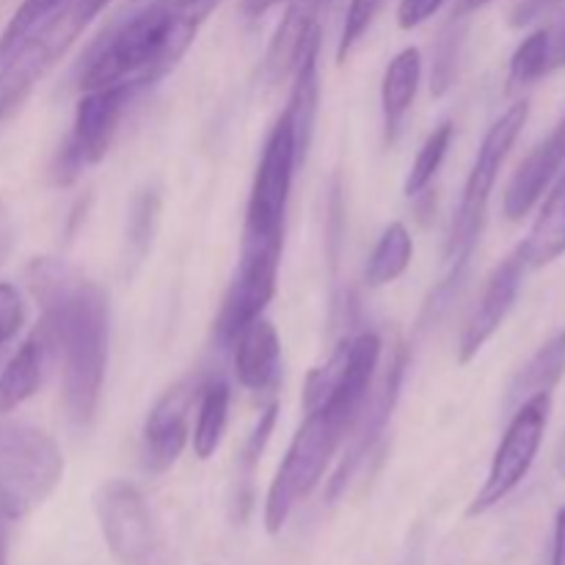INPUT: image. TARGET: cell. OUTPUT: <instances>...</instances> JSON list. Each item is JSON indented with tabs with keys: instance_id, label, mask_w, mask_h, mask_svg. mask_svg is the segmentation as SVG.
Segmentation results:
<instances>
[{
	"instance_id": "40",
	"label": "cell",
	"mask_w": 565,
	"mask_h": 565,
	"mask_svg": "<svg viewBox=\"0 0 565 565\" xmlns=\"http://www.w3.org/2000/svg\"><path fill=\"white\" fill-rule=\"evenodd\" d=\"M489 3H494V0H463L461 6H463V11H478Z\"/></svg>"
},
{
	"instance_id": "19",
	"label": "cell",
	"mask_w": 565,
	"mask_h": 565,
	"mask_svg": "<svg viewBox=\"0 0 565 565\" xmlns=\"http://www.w3.org/2000/svg\"><path fill=\"white\" fill-rule=\"evenodd\" d=\"M423 75V58L417 47H406L390 61L381 83V110H384V136L386 143H395L403 130L406 114L412 110L414 97Z\"/></svg>"
},
{
	"instance_id": "33",
	"label": "cell",
	"mask_w": 565,
	"mask_h": 565,
	"mask_svg": "<svg viewBox=\"0 0 565 565\" xmlns=\"http://www.w3.org/2000/svg\"><path fill=\"white\" fill-rule=\"evenodd\" d=\"M445 3L447 0H401V6H397V22H401L403 31H412V28L428 22Z\"/></svg>"
},
{
	"instance_id": "38",
	"label": "cell",
	"mask_w": 565,
	"mask_h": 565,
	"mask_svg": "<svg viewBox=\"0 0 565 565\" xmlns=\"http://www.w3.org/2000/svg\"><path fill=\"white\" fill-rule=\"evenodd\" d=\"M276 3H281V0H243V11H246L248 17H259L268 9H274Z\"/></svg>"
},
{
	"instance_id": "12",
	"label": "cell",
	"mask_w": 565,
	"mask_h": 565,
	"mask_svg": "<svg viewBox=\"0 0 565 565\" xmlns=\"http://www.w3.org/2000/svg\"><path fill=\"white\" fill-rule=\"evenodd\" d=\"M524 274H527V259H524L522 248L508 254V257L497 265L494 274L486 281L478 307L472 309V315H469L467 326H463L461 331V340H458V362H472V359L483 351L486 342L497 334L502 320L508 318V312H511L513 303H516Z\"/></svg>"
},
{
	"instance_id": "5",
	"label": "cell",
	"mask_w": 565,
	"mask_h": 565,
	"mask_svg": "<svg viewBox=\"0 0 565 565\" xmlns=\"http://www.w3.org/2000/svg\"><path fill=\"white\" fill-rule=\"evenodd\" d=\"M345 436L348 430L337 419H331L323 408L307 412V419L298 428L285 461L270 483L268 500H265V530L270 535L281 533L298 502L307 500L315 486L323 480L326 469Z\"/></svg>"
},
{
	"instance_id": "24",
	"label": "cell",
	"mask_w": 565,
	"mask_h": 565,
	"mask_svg": "<svg viewBox=\"0 0 565 565\" xmlns=\"http://www.w3.org/2000/svg\"><path fill=\"white\" fill-rule=\"evenodd\" d=\"M414 254V241L408 235L406 226L401 221L390 224L384 230V235L375 243L373 254H370L367 270H364V279L370 287H384L392 285L395 279H401L406 274L408 263H412Z\"/></svg>"
},
{
	"instance_id": "7",
	"label": "cell",
	"mask_w": 565,
	"mask_h": 565,
	"mask_svg": "<svg viewBox=\"0 0 565 565\" xmlns=\"http://www.w3.org/2000/svg\"><path fill=\"white\" fill-rule=\"evenodd\" d=\"M301 163L290 116L281 114L265 141L257 166L252 196H248L243 241H285V213L290 199L292 174Z\"/></svg>"
},
{
	"instance_id": "22",
	"label": "cell",
	"mask_w": 565,
	"mask_h": 565,
	"mask_svg": "<svg viewBox=\"0 0 565 565\" xmlns=\"http://www.w3.org/2000/svg\"><path fill=\"white\" fill-rule=\"evenodd\" d=\"M519 248L527 259V268H544L565 254V182L561 177L541 207L539 221Z\"/></svg>"
},
{
	"instance_id": "10",
	"label": "cell",
	"mask_w": 565,
	"mask_h": 565,
	"mask_svg": "<svg viewBox=\"0 0 565 565\" xmlns=\"http://www.w3.org/2000/svg\"><path fill=\"white\" fill-rule=\"evenodd\" d=\"M136 92L138 88L127 86V83L83 92L75 108V125H72L66 143L61 147L58 163L53 171L58 185H70L86 166L99 163L105 158V152L114 143L116 130H119L127 103Z\"/></svg>"
},
{
	"instance_id": "20",
	"label": "cell",
	"mask_w": 565,
	"mask_h": 565,
	"mask_svg": "<svg viewBox=\"0 0 565 565\" xmlns=\"http://www.w3.org/2000/svg\"><path fill=\"white\" fill-rule=\"evenodd\" d=\"M50 345L42 331H33L14 356L0 370V414H11L22 403L31 401L44 379V359H47Z\"/></svg>"
},
{
	"instance_id": "25",
	"label": "cell",
	"mask_w": 565,
	"mask_h": 565,
	"mask_svg": "<svg viewBox=\"0 0 565 565\" xmlns=\"http://www.w3.org/2000/svg\"><path fill=\"white\" fill-rule=\"evenodd\" d=\"M70 0H22L20 9L14 11V17L9 20V25L0 33V66L17 53L22 42L28 36L39 31L55 11H61Z\"/></svg>"
},
{
	"instance_id": "29",
	"label": "cell",
	"mask_w": 565,
	"mask_h": 565,
	"mask_svg": "<svg viewBox=\"0 0 565 565\" xmlns=\"http://www.w3.org/2000/svg\"><path fill=\"white\" fill-rule=\"evenodd\" d=\"M386 0H351L348 3V14H345V25H342V36H340V50H337V61L345 64L351 50L356 47L359 39L367 33V28L373 25L379 11L384 9Z\"/></svg>"
},
{
	"instance_id": "28",
	"label": "cell",
	"mask_w": 565,
	"mask_h": 565,
	"mask_svg": "<svg viewBox=\"0 0 565 565\" xmlns=\"http://www.w3.org/2000/svg\"><path fill=\"white\" fill-rule=\"evenodd\" d=\"M160 199L154 191H143L132 204L130 221H127V252H130L132 263H141L152 243L154 226H158Z\"/></svg>"
},
{
	"instance_id": "14",
	"label": "cell",
	"mask_w": 565,
	"mask_h": 565,
	"mask_svg": "<svg viewBox=\"0 0 565 565\" xmlns=\"http://www.w3.org/2000/svg\"><path fill=\"white\" fill-rule=\"evenodd\" d=\"M403 373H406V351H397V356L390 362V370H386L384 381H381L379 395H375L373 401L367 397V403H364L356 425L351 428L353 445L348 447L340 469H337V475L331 478L329 491H326L329 502H334L337 497L348 489V483H351V478L356 475V469L362 467L364 458H370L375 441H379L381 434L386 430V423H390V417H392V408H395V403H397V392H401Z\"/></svg>"
},
{
	"instance_id": "2",
	"label": "cell",
	"mask_w": 565,
	"mask_h": 565,
	"mask_svg": "<svg viewBox=\"0 0 565 565\" xmlns=\"http://www.w3.org/2000/svg\"><path fill=\"white\" fill-rule=\"evenodd\" d=\"M221 0H152L141 11L116 25L81 75L83 92L127 83L143 88L174 70L196 36L199 25Z\"/></svg>"
},
{
	"instance_id": "17",
	"label": "cell",
	"mask_w": 565,
	"mask_h": 565,
	"mask_svg": "<svg viewBox=\"0 0 565 565\" xmlns=\"http://www.w3.org/2000/svg\"><path fill=\"white\" fill-rule=\"evenodd\" d=\"M334 0H287V11L270 39L268 55H265V75L270 83H279L296 70L298 55H301L303 42L320 28V14H323Z\"/></svg>"
},
{
	"instance_id": "36",
	"label": "cell",
	"mask_w": 565,
	"mask_h": 565,
	"mask_svg": "<svg viewBox=\"0 0 565 565\" xmlns=\"http://www.w3.org/2000/svg\"><path fill=\"white\" fill-rule=\"evenodd\" d=\"M11 243H14V230H11L9 213H6L3 204H0V263H3V259L9 257Z\"/></svg>"
},
{
	"instance_id": "35",
	"label": "cell",
	"mask_w": 565,
	"mask_h": 565,
	"mask_svg": "<svg viewBox=\"0 0 565 565\" xmlns=\"http://www.w3.org/2000/svg\"><path fill=\"white\" fill-rule=\"evenodd\" d=\"M552 565H565V505L555 519V544H552Z\"/></svg>"
},
{
	"instance_id": "9",
	"label": "cell",
	"mask_w": 565,
	"mask_h": 565,
	"mask_svg": "<svg viewBox=\"0 0 565 565\" xmlns=\"http://www.w3.org/2000/svg\"><path fill=\"white\" fill-rule=\"evenodd\" d=\"M552 412V395H535L524 401L522 406L513 412L511 425H508L505 436H502L500 447L491 461L489 478L480 486L478 497L469 505V516H480V513L491 511L500 505L533 469L535 458H539L541 441H544L546 423H550Z\"/></svg>"
},
{
	"instance_id": "11",
	"label": "cell",
	"mask_w": 565,
	"mask_h": 565,
	"mask_svg": "<svg viewBox=\"0 0 565 565\" xmlns=\"http://www.w3.org/2000/svg\"><path fill=\"white\" fill-rule=\"evenodd\" d=\"M281 246L285 241H243L241 265L215 318V340L221 345L232 348L248 323L263 318L265 307L276 292Z\"/></svg>"
},
{
	"instance_id": "16",
	"label": "cell",
	"mask_w": 565,
	"mask_h": 565,
	"mask_svg": "<svg viewBox=\"0 0 565 565\" xmlns=\"http://www.w3.org/2000/svg\"><path fill=\"white\" fill-rule=\"evenodd\" d=\"M235 375L252 392H276L281 381V342L270 320L257 318L235 340Z\"/></svg>"
},
{
	"instance_id": "39",
	"label": "cell",
	"mask_w": 565,
	"mask_h": 565,
	"mask_svg": "<svg viewBox=\"0 0 565 565\" xmlns=\"http://www.w3.org/2000/svg\"><path fill=\"white\" fill-rule=\"evenodd\" d=\"M555 467H557V475L565 480V430H563V439H561V447H557V458H555Z\"/></svg>"
},
{
	"instance_id": "3",
	"label": "cell",
	"mask_w": 565,
	"mask_h": 565,
	"mask_svg": "<svg viewBox=\"0 0 565 565\" xmlns=\"http://www.w3.org/2000/svg\"><path fill=\"white\" fill-rule=\"evenodd\" d=\"M527 119L530 103L527 99H519V103H513L511 108L489 127V132H486L472 171H469L467 177V185H463L461 202H458L456 218H452L450 226V235H447V270L445 279L436 287V301L439 303H434V307H447V303L452 301V296H456L458 287H461V279L467 276L469 263H472L475 246H478L480 241V232H483L486 210H489V199L497 185V177H500L502 163H505L508 152L513 149L516 138L522 136Z\"/></svg>"
},
{
	"instance_id": "1",
	"label": "cell",
	"mask_w": 565,
	"mask_h": 565,
	"mask_svg": "<svg viewBox=\"0 0 565 565\" xmlns=\"http://www.w3.org/2000/svg\"><path fill=\"white\" fill-rule=\"evenodd\" d=\"M25 279L42 307L39 331L64 367L66 412L75 425H88L97 414L108 362V298L58 259H33Z\"/></svg>"
},
{
	"instance_id": "27",
	"label": "cell",
	"mask_w": 565,
	"mask_h": 565,
	"mask_svg": "<svg viewBox=\"0 0 565 565\" xmlns=\"http://www.w3.org/2000/svg\"><path fill=\"white\" fill-rule=\"evenodd\" d=\"M452 141V121L436 127L428 136V141L419 149L417 160L412 163V171L406 177V196H419L423 191H428V185L434 182V177L439 174L441 163L447 158V149Z\"/></svg>"
},
{
	"instance_id": "42",
	"label": "cell",
	"mask_w": 565,
	"mask_h": 565,
	"mask_svg": "<svg viewBox=\"0 0 565 565\" xmlns=\"http://www.w3.org/2000/svg\"><path fill=\"white\" fill-rule=\"evenodd\" d=\"M561 180H563V182H565V171H563V174H561Z\"/></svg>"
},
{
	"instance_id": "31",
	"label": "cell",
	"mask_w": 565,
	"mask_h": 565,
	"mask_svg": "<svg viewBox=\"0 0 565 565\" xmlns=\"http://www.w3.org/2000/svg\"><path fill=\"white\" fill-rule=\"evenodd\" d=\"M276 414H279V406H276V403H270V406L263 412V417H259L254 434L248 436V445H246V450H243V469H246V483H248V478H252L254 467H257L259 456H263L265 445H268L270 434H274Z\"/></svg>"
},
{
	"instance_id": "8",
	"label": "cell",
	"mask_w": 565,
	"mask_h": 565,
	"mask_svg": "<svg viewBox=\"0 0 565 565\" xmlns=\"http://www.w3.org/2000/svg\"><path fill=\"white\" fill-rule=\"evenodd\" d=\"M86 25L88 20L77 11L75 0H70L17 47V53L0 66V121L20 110V105L31 97L33 86L53 70L55 61L72 47Z\"/></svg>"
},
{
	"instance_id": "4",
	"label": "cell",
	"mask_w": 565,
	"mask_h": 565,
	"mask_svg": "<svg viewBox=\"0 0 565 565\" xmlns=\"http://www.w3.org/2000/svg\"><path fill=\"white\" fill-rule=\"evenodd\" d=\"M64 478V456L50 434L28 423H0V519L17 522L42 505Z\"/></svg>"
},
{
	"instance_id": "15",
	"label": "cell",
	"mask_w": 565,
	"mask_h": 565,
	"mask_svg": "<svg viewBox=\"0 0 565 565\" xmlns=\"http://www.w3.org/2000/svg\"><path fill=\"white\" fill-rule=\"evenodd\" d=\"M565 163V116L561 125L519 163L502 199V210L511 221H522L541 202L552 182L563 174Z\"/></svg>"
},
{
	"instance_id": "32",
	"label": "cell",
	"mask_w": 565,
	"mask_h": 565,
	"mask_svg": "<svg viewBox=\"0 0 565 565\" xmlns=\"http://www.w3.org/2000/svg\"><path fill=\"white\" fill-rule=\"evenodd\" d=\"M561 0H513L508 9V25L511 28H530L539 22L546 11H552Z\"/></svg>"
},
{
	"instance_id": "41",
	"label": "cell",
	"mask_w": 565,
	"mask_h": 565,
	"mask_svg": "<svg viewBox=\"0 0 565 565\" xmlns=\"http://www.w3.org/2000/svg\"><path fill=\"white\" fill-rule=\"evenodd\" d=\"M0 565H6V541H3V530H0Z\"/></svg>"
},
{
	"instance_id": "6",
	"label": "cell",
	"mask_w": 565,
	"mask_h": 565,
	"mask_svg": "<svg viewBox=\"0 0 565 565\" xmlns=\"http://www.w3.org/2000/svg\"><path fill=\"white\" fill-rule=\"evenodd\" d=\"M99 530L119 565H158L163 561V530L141 491L125 480H108L94 494Z\"/></svg>"
},
{
	"instance_id": "34",
	"label": "cell",
	"mask_w": 565,
	"mask_h": 565,
	"mask_svg": "<svg viewBox=\"0 0 565 565\" xmlns=\"http://www.w3.org/2000/svg\"><path fill=\"white\" fill-rule=\"evenodd\" d=\"M550 33V70H563L565 66V17L561 22H555L552 28H546Z\"/></svg>"
},
{
	"instance_id": "18",
	"label": "cell",
	"mask_w": 565,
	"mask_h": 565,
	"mask_svg": "<svg viewBox=\"0 0 565 565\" xmlns=\"http://www.w3.org/2000/svg\"><path fill=\"white\" fill-rule=\"evenodd\" d=\"M318 55H320V28L312 36L303 42L301 55L296 64V83H292L290 103H287L285 114L290 116L292 132H296V147L298 158H307L309 141H312L315 130V116H318V97H320V83H318Z\"/></svg>"
},
{
	"instance_id": "23",
	"label": "cell",
	"mask_w": 565,
	"mask_h": 565,
	"mask_svg": "<svg viewBox=\"0 0 565 565\" xmlns=\"http://www.w3.org/2000/svg\"><path fill=\"white\" fill-rule=\"evenodd\" d=\"M230 384L224 379H215L210 384H202L196 403V428H193V452L196 458L207 461L215 456L224 439L226 419H230Z\"/></svg>"
},
{
	"instance_id": "26",
	"label": "cell",
	"mask_w": 565,
	"mask_h": 565,
	"mask_svg": "<svg viewBox=\"0 0 565 565\" xmlns=\"http://www.w3.org/2000/svg\"><path fill=\"white\" fill-rule=\"evenodd\" d=\"M550 70V33L546 28L530 33L516 47L511 58V72H508V92L533 86L535 81L546 75Z\"/></svg>"
},
{
	"instance_id": "21",
	"label": "cell",
	"mask_w": 565,
	"mask_h": 565,
	"mask_svg": "<svg viewBox=\"0 0 565 565\" xmlns=\"http://www.w3.org/2000/svg\"><path fill=\"white\" fill-rule=\"evenodd\" d=\"M565 375V331L552 334L539 353L527 359L513 375L511 386L505 395L508 412H516L524 401L535 395H552L561 379Z\"/></svg>"
},
{
	"instance_id": "13",
	"label": "cell",
	"mask_w": 565,
	"mask_h": 565,
	"mask_svg": "<svg viewBox=\"0 0 565 565\" xmlns=\"http://www.w3.org/2000/svg\"><path fill=\"white\" fill-rule=\"evenodd\" d=\"M202 384L199 381H180L163 392L143 423V452L147 467L152 472H166L182 456L188 441V419L199 403Z\"/></svg>"
},
{
	"instance_id": "30",
	"label": "cell",
	"mask_w": 565,
	"mask_h": 565,
	"mask_svg": "<svg viewBox=\"0 0 565 565\" xmlns=\"http://www.w3.org/2000/svg\"><path fill=\"white\" fill-rule=\"evenodd\" d=\"M25 323V303L20 290L9 281H0V345L14 340Z\"/></svg>"
},
{
	"instance_id": "37",
	"label": "cell",
	"mask_w": 565,
	"mask_h": 565,
	"mask_svg": "<svg viewBox=\"0 0 565 565\" xmlns=\"http://www.w3.org/2000/svg\"><path fill=\"white\" fill-rule=\"evenodd\" d=\"M108 3H114V0H75V6H77V11H81L83 17H86L88 22L94 20V17L99 14V11L105 9V6Z\"/></svg>"
}]
</instances>
